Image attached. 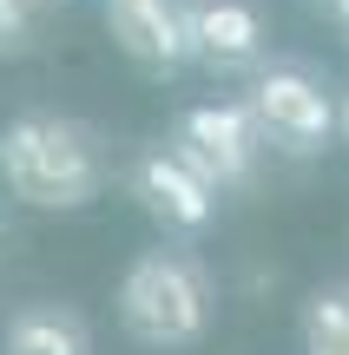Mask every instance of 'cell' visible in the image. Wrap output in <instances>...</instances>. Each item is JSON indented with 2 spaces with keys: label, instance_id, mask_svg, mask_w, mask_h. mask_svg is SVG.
<instances>
[{
  "label": "cell",
  "instance_id": "obj_1",
  "mask_svg": "<svg viewBox=\"0 0 349 355\" xmlns=\"http://www.w3.org/2000/svg\"><path fill=\"white\" fill-rule=\"evenodd\" d=\"M0 184L26 211H86L105 191L99 132L66 112H20L0 125Z\"/></svg>",
  "mask_w": 349,
  "mask_h": 355
},
{
  "label": "cell",
  "instance_id": "obj_2",
  "mask_svg": "<svg viewBox=\"0 0 349 355\" xmlns=\"http://www.w3.org/2000/svg\"><path fill=\"white\" fill-rule=\"evenodd\" d=\"M112 303H119V329L158 355L198 349L211 329V277L178 243H152V250L132 257Z\"/></svg>",
  "mask_w": 349,
  "mask_h": 355
},
{
  "label": "cell",
  "instance_id": "obj_3",
  "mask_svg": "<svg viewBox=\"0 0 349 355\" xmlns=\"http://www.w3.org/2000/svg\"><path fill=\"white\" fill-rule=\"evenodd\" d=\"M244 105L257 119L264 145H277L290 158H310L330 139H343V99H330L323 79L303 73V66H257Z\"/></svg>",
  "mask_w": 349,
  "mask_h": 355
},
{
  "label": "cell",
  "instance_id": "obj_4",
  "mask_svg": "<svg viewBox=\"0 0 349 355\" xmlns=\"http://www.w3.org/2000/svg\"><path fill=\"white\" fill-rule=\"evenodd\" d=\"M126 191H132V204H139L152 224L178 230V237H198V230L218 217V184H211V178L198 171L171 139H165V145H145V152H132Z\"/></svg>",
  "mask_w": 349,
  "mask_h": 355
},
{
  "label": "cell",
  "instance_id": "obj_5",
  "mask_svg": "<svg viewBox=\"0 0 349 355\" xmlns=\"http://www.w3.org/2000/svg\"><path fill=\"white\" fill-rule=\"evenodd\" d=\"M171 145H178L218 191H237V184L257 178L264 132H257V119H250V105H218V99H211V105H191V112L178 119Z\"/></svg>",
  "mask_w": 349,
  "mask_h": 355
},
{
  "label": "cell",
  "instance_id": "obj_6",
  "mask_svg": "<svg viewBox=\"0 0 349 355\" xmlns=\"http://www.w3.org/2000/svg\"><path fill=\"white\" fill-rule=\"evenodd\" d=\"M105 33L139 73H178L191 60V33H185V0H99Z\"/></svg>",
  "mask_w": 349,
  "mask_h": 355
},
{
  "label": "cell",
  "instance_id": "obj_7",
  "mask_svg": "<svg viewBox=\"0 0 349 355\" xmlns=\"http://www.w3.org/2000/svg\"><path fill=\"white\" fill-rule=\"evenodd\" d=\"M185 33H191V60L211 73H244L271 46L257 0H185Z\"/></svg>",
  "mask_w": 349,
  "mask_h": 355
},
{
  "label": "cell",
  "instance_id": "obj_8",
  "mask_svg": "<svg viewBox=\"0 0 349 355\" xmlns=\"http://www.w3.org/2000/svg\"><path fill=\"white\" fill-rule=\"evenodd\" d=\"M0 355H92V329L66 303H20L0 329Z\"/></svg>",
  "mask_w": 349,
  "mask_h": 355
},
{
  "label": "cell",
  "instance_id": "obj_9",
  "mask_svg": "<svg viewBox=\"0 0 349 355\" xmlns=\"http://www.w3.org/2000/svg\"><path fill=\"white\" fill-rule=\"evenodd\" d=\"M303 355H349V290H316L303 309Z\"/></svg>",
  "mask_w": 349,
  "mask_h": 355
},
{
  "label": "cell",
  "instance_id": "obj_10",
  "mask_svg": "<svg viewBox=\"0 0 349 355\" xmlns=\"http://www.w3.org/2000/svg\"><path fill=\"white\" fill-rule=\"evenodd\" d=\"M33 46V7L26 0H0V60Z\"/></svg>",
  "mask_w": 349,
  "mask_h": 355
},
{
  "label": "cell",
  "instance_id": "obj_11",
  "mask_svg": "<svg viewBox=\"0 0 349 355\" xmlns=\"http://www.w3.org/2000/svg\"><path fill=\"white\" fill-rule=\"evenodd\" d=\"M330 13H337V20L349 26V0H330Z\"/></svg>",
  "mask_w": 349,
  "mask_h": 355
},
{
  "label": "cell",
  "instance_id": "obj_12",
  "mask_svg": "<svg viewBox=\"0 0 349 355\" xmlns=\"http://www.w3.org/2000/svg\"><path fill=\"white\" fill-rule=\"evenodd\" d=\"M26 7H33V13H40V7H73V0H26Z\"/></svg>",
  "mask_w": 349,
  "mask_h": 355
},
{
  "label": "cell",
  "instance_id": "obj_13",
  "mask_svg": "<svg viewBox=\"0 0 349 355\" xmlns=\"http://www.w3.org/2000/svg\"><path fill=\"white\" fill-rule=\"evenodd\" d=\"M343 145H349V92H343Z\"/></svg>",
  "mask_w": 349,
  "mask_h": 355
}]
</instances>
